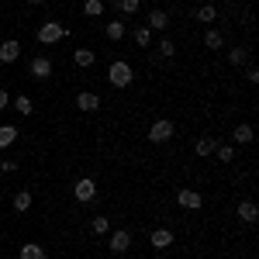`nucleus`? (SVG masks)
<instances>
[{"mask_svg":"<svg viewBox=\"0 0 259 259\" xmlns=\"http://www.w3.org/2000/svg\"><path fill=\"white\" fill-rule=\"evenodd\" d=\"M214 149H218V142H214V139H197V142H194V152H197L200 159H207Z\"/></svg>","mask_w":259,"mask_h":259,"instance_id":"2eb2a0df","label":"nucleus"},{"mask_svg":"<svg viewBox=\"0 0 259 259\" xmlns=\"http://www.w3.org/2000/svg\"><path fill=\"white\" fill-rule=\"evenodd\" d=\"M0 169H4V173H14V169H18V162H14V159H4V162H0Z\"/></svg>","mask_w":259,"mask_h":259,"instance_id":"7c9ffc66","label":"nucleus"},{"mask_svg":"<svg viewBox=\"0 0 259 259\" xmlns=\"http://www.w3.org/2000/svg\"><path fill=\"white\" fill-rule=\"evenodd\" d=\"M66 38V28H62L59 21H45L38 28V41L41 45H56V41H62Z\"/></svg>","mask_w":259,"mask_h":259,"instance_id":"f03ea898","label":"nucleus"},{"mask_svg":"<svg viewBox=\"0 0 259 259\" xmlns=\"http://www.w3.org/2000/svg\"><path fill=\"white\" fill-rule=\"evenodd\" d=\"M259 218V207L252 204V200H239V221H245V225H256Z\"/></svg>","mask_w":259,"mask_h":259,"instance_id":"9b49d317","label":"nucleus"},{"mask_svg":"<svg viewBox=\"0 0 259 259\" xmlns=\"http://www.w3.org/2000/svg\"><path fill=\"white\" fill-rule=\"evenodd\" d=\"M114 7H118L121 14H128V18H132V14H139L142 0H114Z\"/></svg>","mask_w":259,"mask_h":259,"instance_id":"4be33fe9","label":"nucleus"},{"mask_svg":"<svg viewBox=\"0 0 259 259\" xmlns=\"http://www.w3.org/2000/svg\"><path fill=\"white\" fill-rule=\"evenodd\" d=\"M14 107H18L21 114H31V111H35V104H31V97H24V94H21V97L14 100Z\"/></svg>","mask_w":259,"mask_h":259,"instance_id":"c85d7f7f","label":"nucleus"},{"mask_svg":"<svg viewBox=\"0 0 259 259\" xmlns=\"http://www.w3.org/2000/svg\"><path fill=\"white\" fill-rule=\"evenodd\" d=\"M107 80H111V87L124 90V87H132L135 73H132V66H128L124 59H118V62H111V69H107Z\"/></svg>","mask_w":259,"mask_h":259,"instance_id":"f257e3e1","label":"nucleus"},{"mask_svg":"<svg viewBox=\"0 0 259 259\" xmlns=\"http://www.w3.org/2000/svg\"><path fill=\"white\" fill-rule=\"evenodd\" d=\"M111 239H107V245H111V252H128V245H132V232L128 228H118V232H107Z\"/></svg>","mask_w":259,"mask_h":259,"instance_id":"423d86ee","label":"nucleus"},{"mask_svg":"<svg viewBox=\"0 0 259 259\" xmlns=\"http://www.w3.org/2000/svg\"><path fill=\"white\" fill-rule=\"evenodd\" d=\"M228 62H232V66H245V62H249V49H245V45L232 49V52H228Z\"/></svg>","mask_w":259,"mask_h":259,"instance_id":"aec40b11","label":"nucleus"},{"mask_svg":"<svg viewBox=\"0 0 259 259\" xmlns=\"http://www.w3.org/2000/svg\"><path fill=\"white\" fill-rule=\"evenodd\" d=\"M177 135V128H173V121H166V118H159V121H152V128H149V142H169Z\"/></svg>","mask_w":259,"mask_h":259,"instance_id":"7ed1b4c3","label":"nucleus"},{"mask_svg":"<svg viewBox=\"0 0 259 259\" xmlns=\"http://www.w3.org/2000/svg\"><path fill=\"white\" fill-rule=\"evenodd\" d=\"M232 139L239 142V145H249V142L256 139V132H252V124H245V121H242V124H235V132H232Z\"/></svg>","mask_w":259,"mask_h":259,"instance_id":"ddd939ff","label":"nucleus"},{"mask_svg":"<svg viewBox=\"0 0 259 259\" xmlns=\"http://www.w3.org/2000/svg\"><path fill=\"white\" fill-rule=\"evenodd\" d=\"M14 142H18V128L14 124H0V149H7Z\"/></svg>","mask_w":259,"mask_h":259,"instance_id":"dca6fc26","label":"nucleus"},{"mask_svg":"<svg viewBox=\"0 0 259 259\" xmlns=\"http://www.w3.org/2000/svg\"><path fill=\"white\" fill-rule=\"evenodd\" d=\"M31 190H18V194H14V211H28V207H31Z\"/></svg>","mask_w":259,"mask_h":259,"instance_id":"412c9836","label":"nucleus"},{"mask_svg":"<svg viewBox=\"0 0 259 259\" xmlns=\"http://www.w3.org/2000/svg\"><path fill=\"white\" fill-rule=\"evenodd\" d=\"M28 4H45V0H28Z\"/></svg>","mask_w":259,"mask_h":259,"instance_id":"473e14b6","label":"nucleus"},{"mask_svg":"<svg viewBox=\"0 0 259 259\" xmlns=\"http://www.w3.org/2000/svg\"><path fill=\"white\" fill-rule=\"evenodd\" d=\"M132 38H135V45L149 49V45H152V31H149V28H135V31H132Z\"/></svg>","mask_w":259,"mask_h":259,"instance_id":"b1692460","label":"nucleus"},{"mask_svg":"<svg viewBox=\"0 0 259 259\" xmlns=\"http://www.w3.org/2000/svg\"><path fill=\"white\" fill-rule=\"evenodd\" d=\"M145 28H149V31H166V28H169V14H166V11H152Z\"/></svg>","mask_w":259,"mask_h":259,"instance_id":"f8f14e48","label":"nucleus"},{"mask_svg":"<svg viewBox=\"0 0 259 259\" xmlns=\"http://www.w3.org/2000/svg\"><path fill=\"white\" fill-rule=\"evenodd\" d=\"M83 14H87V18H100V14H104V0H87V4H83Z\"/></svg>","mask_w":259,"mask_h":259,"instance_id":"393cba45","label":"nucleus"},{"mask_svg":"<svg viewBox=\"0 0 259 259\" xmlns=\"http://www.w3.org/2000/svg\"><path fill=\"white\" fill-rule=\"evenodd\" d=\"M94 59H97V56H94L90 49H76V52H73V62H76L80 69H87V66H94Z\"/></svg>","mask_w":259,"mask_h":259,"instance_id":"a211bd4d","label":"nucleus"},{"mask_svg":"<svg viewBox=\"0 0 259 259\" xmlns=\"http://www.w3.org/2000/svg\"><path fill=\"white\" fill-rule=\"evenodd\" d=\"M28 73H31L35 80H49V76H52V62L45 59V56H35V59L28 62Z\"/></svg>","mask_w":259,"mask_h":259,"instance_id":"0eeeda50","label":"nucleus"},{"mask_svg":"<svg viewBox=\"0 0 259 259\" xmlns=\"http://www.w3.org/2000/svg\"><path fill=\"white\" fill-rule=\"evenodd\" d=\"M73 104L80 107L83 114H94V111H100V97H97V94H90V90L76 94V100H73Z\"/></svg>","mask_w":259,"mask_h":259,"instance_id":"6e6552de","label":"nucleus"},{"mask_svg":"<svg viewBox=\"0 0 259 259\" xmlns=\"http://www.w3.org/2000/svg\"><path fill=\"white\" fill-rule=\"evenodd\" d=\"M90 228H94L97 235H107V232H111V221H107V214H97V218L90 221Z\"/></svg>","mask_w":259,"mask_h":259,"instance_id":"bb28decb","label":"nucleus"},{"mask_svg":"<svg viewBox=\"0 0 259 259\" xmlns=\"http://www.w3.org/2000/svg\"><path fill=\"white\" fill-rule=\"evenodd\" d=\"M214 156H218V162H232V159H235V149H232V145H218Z\"/></svg>","mask_w":259,"mask_h":259,"instance_id":"cd10ccee","label":"nucleus"},{"mask_svg":"<svg viewBox=\"0 0 259 259\" xmlns=\"http://www.w3.org/2000/svg\"><path fill=\"white\" fill-rule=\"evenodd\" d=\"M156 49H159V59H173V56H177V45H173L169 38H159Z\"/></svg>","mask_w":259,"mask_h":259,"instance_id":"a878e982","label":"nucleus"},{"mask_svg":"<svg viewBox=\"0 0 259 259\" xmlns=\"http://www.w3.org/2000/svg\"><path fill=\"white\" fill-rule=\"evenodd\" d=\"M245 80H249V83H259V69H256V66H249V69H245Z\"/></svg>","mask_w":259,"mask_h":259,"instance_id":"c756f323","label":"nucleus"},{"mask_svg":"<svg viewBox=\"0 0 259 259\" xmlns=\"http://www.w3.org/2000/svg\"><path fill=\"white\" fill-rule=\"evenodd\" d=\"M7 104H11V97H7V90H0V111H4Z\"/></svg>","mask_w":259,"mask_h":259,"instance_id":"2f4dec72","label":"nucleus"},{"mask_svg":"<svg viewBox=\"0 0 259 259\" xmlns=\"http://www.w3.org/2000/svg\"><path fill=\"white\" fill-rule=\"evenodd\" d=\"M177 204H180V207H187V211H200L204 197H200V194L194 190V187H183V190L177 194Z\"/></svg>","mask_w":259,"mask_h":259,"instance_id":"39448f33","label":"nucleus"},{"mask_svg":"<svg viewBox=\"0 0 259 259\" xmlns=\"http://www.w3.org/2000/svg\"><path fill=\"white\" fill-rule=\"evenodd\" d=\"M73 197L80 200V204H87V200H94V197H97V183H94L90 177L76 180V183H73Z\"/></svg>","mask_w":259,"mask_h":259,"instance_id":"20e7f679","label":"nucleus"},{"mask_svg":"<svg viewBox=\"0 0 259 259\" xmlns=\"http://www.w3.org/2000/svg\"><path fill=\"white\" fill-rule=\"evenodd\" d=\"M18 259H45V249H41L38 242H24L21 252H18Z\"/></svg>","mask_w":259,"mask_h":259,"instance_id":"4468645a","label":"nucleus"},{"mask_svg":"<svg viewBox=\"0 0 259 259\" xmlns=\"http://www.w3.org/2000/svg\"><path fill=\"white\" fill-rule=\"evenodd\" d=\"M197 21H207V24H211V21H218V7H214V4L197 7Z\"/></svg>","mask_w":259,"mask_h":259,"instance_id":"5701e85b","label":"nucleus"},{"mask_svg":"<svg viewBox=\"0 0 259 259\" xmlns=\"http://www.w3.org/2000/svg\"><path fill=\"white\" fill-rule=\"evenodd\" d=\"M149 242H152L156 249H169V245H173V232H169V228H152Z\"/></svg>","mask_w":259,"mask_h":259,"instance_id":"9d476101","label":"nucleus"},{"mask_svg":"<svg viewBox=\"0 0 259 259\" xmlns=\"http://www.w3.org/2000/svg\"><path fill=\"white\" fill-rule=\"evenodd\" d=\"M21 56V41L18 38H7L4 45H0V62H18Z\"/></svg>","mask_w":259,"mask_h":259,"instance_id":"1a4fd4ad","label":"nucleus"},{"mask_svg":"<svg viewBox=\"0 0 259 259\" xmlns=\"http://www.w3.org/2000/svg\"><path fill=\"white\" fill-rule=\"evenodd\" d=\"M204 45L214 52V49H221V45H225V35H221V31H214V28H207V35H204Z\"/></svg>","mask_w":259,"mask_h":259,"instance_id":"6ab92c4d","label":"nucleus"},{"mask_svg":"<svg viewBox=\"0 0 259 259\" xmlns=\"http://www.w3.org/2000/svg\"><path fill=\"white\" fill-rule=\"evenodd\" d=\"M104 35H107L111 41H121V38H124V21H107Z\"/></svg>","mask_w":259,"mask_h":259,"instance_id":"f3484780","label":"nucleus"}]
</instances>
